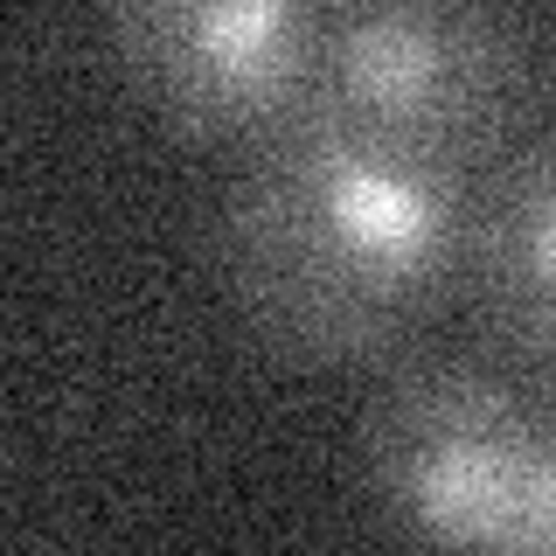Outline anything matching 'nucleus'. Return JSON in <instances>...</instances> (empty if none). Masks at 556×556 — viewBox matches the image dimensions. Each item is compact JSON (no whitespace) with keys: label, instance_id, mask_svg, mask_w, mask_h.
Segmentation results:
<instances>
[{"label":"nucleus","instance_id":"nucleus-4","mask_svg":"<svg viewBox=\"0 0 556 556\" xmlns=\"http://www.w3.org/2000/svg\"><path fill=\"white\" fill-rule=\"evenodd\" d=\"M327 0H104V56L161 132L251 153L313 112Z\"/></svg>","mask_w":556,"mask_h":556},{"label":"nucleus","instance_id":"nucleus-6","mask_svg":"<svg viewBox=\"0 0 556 556\" xmlns=\"http://www.w3.org/2000/svg\"><path fill=\"white\" fill-rule=\"evenodd\" d=\"M521 556H556V417H543V439L529 459V494H521Z\"/></svg>","mask_w":556,"mask_h":556},{"label":"nucleus","instance_id":"nucleus-5","mask_svg":"<svg viewBox=\"0 0 556 556\" xmlns=\"http://www.w3.org/2000/svg\"><path fill=\"white\" fill-rule=\"evenodd\" d=\"M466 292L501 369L556 404V126L529 132L473 181Z\"/></svg>","mask_w":556,"mask_h":556},{"label":"nucleus","instance_id":"nucleus-3","mask_svg":"<svg viewBox=\"0 0 556 556\" xmlns=\"http://www.w3.org/2000/svg\"><path fill=\"white\" fill-rule=\"evenodd\" d=\"M543 439L529 382L501 362L425 355L382 376L362 417V494L410 549H515Z\"/></svg>","mask_w":556,"mask_h":556},{"label":"nucleus","instance_id":"nucleus-2","mask_svg":"<svg viewBox=\"0 0 556 556\" xmlns=\"http://www.w3.org/2000/svg\"><path fill=\"white\" fill-rule=\"evenodd\" d=\"M556 91V42L535 0H327L313 112L404 161L480 181Z\"/></svg>","mask_w":556,"mask_h":556},{"label":"nucleus","instance_id":"nucleus-1","mask_svg":"<svg viewBox=\"0 0 556 556\" xmlns=\"http://www.w3.org/2000/svg\"><path fill=\"white\" fill-rule=\"evenodd\" d=\"M473 181L292 118L243 153L216 223L237 320L306 369H382L466 292Z\"/></svg>","mask_w":556,"mask_h":556}]
</instances>
